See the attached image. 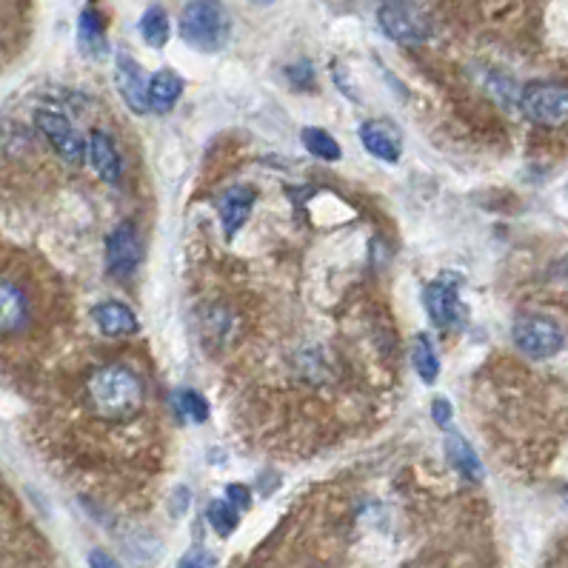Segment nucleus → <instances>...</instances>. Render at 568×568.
Wrapping results in <instances>:
<instances>
[{"mask_svg":"<svg viewBox=\"0 0 568 568\" xmlns=\"http://www.w3.org/2000/svg\"><path fill=\"white\" fill-rule=\"evenodd\" d=\"M143 246H140V232L135 220H123L106 237V266L115 277H129L140 266Z\"/></svg>","mask_w":568,"mask_h":568,"instance_id":"nucleus-7","label":"nucleus"},{"mask_svg":"<svg viewBox=\"0 0 568 568\" xmlns=\"http://www.w3.org/2000/svg\"><path fill=\"white\" fill-rule=\"evenodd\" d=\"M386 3H392V0H386Z\"/></svg>","mask_w":568,"mask_h":568,"instance_id":"nucleus-30","label":"nucleus"},{"mask_svg":"<svg viewBox=\"0 0 568 568\" xmlns=\"http://www.w3.org/2000/svg\"><path fill=\"white\" fill-rule=\"evenodd\" d=\"M443 451H446V460L457 474H463L471 483L483 480V463H480L477 451L469 446V440H463L460 434H449L446 443H443Z\"/></svg>","mask_w":568,"mask_h":568,"instance_id":"nucleus-15","label":"nucleus"},{"mask_svg":"<svg viewBox=\"0 0 568 568\" xmlns=\"http://www.w3.org/2000/svg\"><path fill=\"white\" fill-rule=\"evenodd\" d=\"M511 337H514V346L531 360H549L566 346V334L560 329V323L537 312L520 314L514 320Z\"/></svg>","mask_w":568,"mask_h":568,"instance_id":"nucleus-3","label":"nucleus"},{"mask_svg":"<svg viewBox=\"0 0 568 568\" xmlns=\"http://www.w3.org/2000/svg\"><path fill=\"white\" fill-rule=\"evenodd\" d=\"M115 86H118L123 103L135 115L149 112V80H146L143 66L129 52H118V58H115Z\"/></svg>","mask_w":568,"mask_h":568,"instance_id":"nucleus-9","label":"nucleus"},{"mask_svg":"<svg viewBox=\"0 0 568 568\" xmlns=\"http://www.w3.org/2000/svg\"><path fill=\"white\" fill-rule=\"evenodd\" d=\"M206 520L220 537H229L237 529V523H240V511L235 506H229L226 500H212L209 509H206Z\"/></svg>","mask_w":568,"mask_h":568,"instance_id":"nucleus-21","label":"nucleus"},{"mask_svg":"<svg viewBox=\"0 0 568 568\" xmlns=\"http://www.w3.org/2000/svg\"><path fill=\"white\" fill-rule=\"evenodd\" d=\"M252 3H257V6H272L275 0H252Z\"/></svg>","mask_w":568,"mask_h":568,"instance_id":"nucleus-28","label":"nucleus"},{"mask_svg":"<svg viewBox=\"0 0 568 568\" xmlns=\"http://www.w3.org/2000/svg\"><path fill=\"white\" fill-rule=\"evenodd\" d=\"M557 275H563V277H568V255L560 260V266H557Z\"/></svg>","mask_w":568,"mask_h":568,"instance_id":"nucleus-27","label":"nucleus"},{"mask_svg":"<svg viewBox=\"0 0 568 568\" xmlns=\"http://www.w3.org/2000/svg\"><path fill=\"white\" fill-rule=\"evenodd\" d=\"M177 568H215V560H212V554H206L203 549H192L189 554L180 557Z\"/></svg>","mask_w":568,"mask_h":568,"instance_id":"nucleus-24","label":"nucleus"},{"mask_svg":"<svg viewBox=\"0 0 568 568\" xmlns=\"http://www.w3.org/2000/svg\"><path fill=\"white\" fill-rule=\"evenodd\" d=\"M92 317H95L98 329L106 337H129V334L140 332L135 312L126 303H120V300H103V303H98L92 309Z\"/></svg>","mask_w":568,"mask_h":568,"instance_id":"nucleus-13","label":"nucleus"},{"mask_svg":"<svg viewBox=\"0 0 568 568\" xmlns=\"http://www.w3.org/2000/svg\"><path fill=\"white\" fill-rule=\"evenodd\" d=\"M426 312L431 323L440 329H454L463 320V303H460V280L454 275H440L426 286Z\"/></svg>","mask_w":568,"mask_h":568,"instance_id":"nucleus-8","label":"nucleus"},{"mask_svg":"<svg viewBox=\"0 0 568 568\" xmlns=\"http://www.w3.org/2000/svg\"><path fill=\"white\" fill-rule=\"evenodd\" d=\"M172 35V26H169V15L163 6H149L143 15H140V38L146 40L152 49H163L169 43Z\"/></svg>","mask_w":568,"mask_h":568,"instance_id":"nucleus-18","label":"nucleus"},{"mask_svg":"<svg viewBox=\"0 0 568 568\" xmlns=\"http://www.w3.org/2000/svg\"><path fill=\"white\" fill-rule=\"evenodd\" d=\"M229 506H235L237 511H246L252 506V494L249 489L243 486V483H232V486H226V497H223Z\"/></svg>","mask_w":568,"mask_h":568,"instance_id":"nucleus-23","label":"nucleus"},{"mask_svg":"<svg viewBox=\"0 0 568 568\" xmlns=\"http://www.w3.org/2000/svg\"><path fill=\"white\" fill-rule=\"evenodd\" d=\"M520 109L543 129H563L568 126V86L554 80L529 83L520 95Z\"/></svg>","mask_w":568,"mask_h":568,"instance_id":"nucleus-4","label":"nucleus"},{"mask_svg":"<svg viewBox=\"0 0 568 568\" xmlns=\"http://www.w3.org/2000/svg\"><path fill=\"white\" fill-rule=\"evenodd\" d=\"M86 157H89V163H92V169H95V175L100 180L118 183L120 177H123V160H120L118 146H115V140L109 138L106 132L95 129L89 135V140H86Z\"/></svg>","mask_w":568,"mask_h":568,"instance_id":"nucleus-11","label":"nucleus"},{"mask_svg":"<svg viewBox=\"0 0 568 568\" xmlns=\"http://www.w3.org/2000/svg\"><path fill=\"white\" fill-rule=\"evenodd\" d=\"M180 38L197 52H220L232 38V18L220 0H189L177 20Z\"/></svg>","mask_w":568,"mask_h":568,"instance_id":"nucleus-2","label":"nucleus"},{"mask_svg":"<svg viewBox=\"0 0 568 568\" xmlns=\"http://www.w3.org/2000/svg\"><path fill=\"white\" fill-rule=\"evenodd\" d=\"M89 566L92 568H120L118 563H115V557L112 554H106V551L95 549L92 554H89Z\"/></svg>","mask_w":568,"mask_h":568,"instance_id":"nucleus-26","label":"nucleus"},{"mask_svg":"<svg viewBox=\"0 0 568 568\" xmlns=\"http://www.w3.org/2000/svg\"><path fill=\"white\" fill-rule=\"evenodd\" d=\"M412 363L417 377H420L426 386H431V383L440 377V360H437V352H434V346H431V340L426 334H417V340H414Z\"/></svg>","mask_w":568,"mask_h":568,"instance_id":"nucleus-19","label":"nucleus"},{"mask_svg":"<svg viewBox=\"0 0 568 568\" xmlns=\"http://www.w3.org/2000/svg\"><path fill=\"white\" fill-rule=\"evenodd\" d=\"M35 126L43 138L52 143V149L58 152L63 163L69 166H83L86 160V140L80 138L78 129L72 126V120L66 118L58 109H38Z\"/></svg>","mask_w":568,"mask_h":568,"instance_id":"nucleus-6","label":"nucleus"},{"mask_svg":"<svg viewBox=\"0 0 568 568\" xmlns=\"http://www.w3.org/2000/svg\"><path fill=\"white\" fill-rule=\"evenodd\" d=\"M363 149L383 163H397L403 157V135L389 120H366L360 126Z\"/></svg>","mask_w":568,"mask_h":568,"instance_id":"nucleus-10","label":"nucleus"},{"mask_svg":"<svg viewBox=\"0 0 568 568\" xmlns=\"http://www.w3.org/2000/svg\"><path fill=\"white\" fill-rule=\"evenodd\" d=\"M78 40L80 49L92 58H100L106 52V29H103V18L98 15L95 6H86L80 12V23H78Z\"/></svg>","mask_w":568,"mask_h":568,"instance_id":"nucleus-17","label":"nucleus"},{"mask_svg":"<svg viewBox=\"0 0 568 568\" xmlns=\"http://www.w3.org/2000/svg\"><path fill=\"white\" fill-rule=\"evenodd\" d=\"M175 403L180 417H189V420H195V423H206V420H209V403H206V397L200 392H195V389H183V392H177Z\"/></svg>","mask_w":568,"mask_h":568,"instance_id":"nucleus-22","label":"nucleus"},{"mask_svg":"<svg viewBox=\"0 0 568 568\" xmlns=\"http://www.w3.org/2000/svg\"><path fill=\"white\" fill-rule=\"evenodd\" d=\"M26 314H29V306L23 292L12 280H0V334L18 332L26 323Z\"/></svg>","mask_w":568,"mask_h":568,"instance_id":"nucleus-16","label":"nucleus"},{"mask_svg":"<svg viewBox=\"0 0 568 568\" xmlns=\"http://www.w3.org/2000/svg\"><path fill=\"white\" fill-rule=\"evenodd\" d=\"M566 500H568V491H566Z\"/></svg>","mask_w":568,"mask_h":568,"instance_id":"nucleus-29","label":"nucleus"},{"mask_svg":"<svg viewBox=\"0 0 568 568\" xmlns=\"http://www.w3.org/2000/svg\"><path fill=\"white\" fill-rule=\"evenodd\" d=\"M300 140H303V146L312 152L317 160H326V163H334V160H340V143L334 138L332 132H326V129H317V126H306L303 132H300Z\"/></svg>","mask_w":568,"mask_h":568,"instance_id":"nucleus-20","label":"nucleus"},{"mask_svg":"<svg viewBox=\"0 0 568 568\" xmlns=\"http://www.w3.org/2000/svg\"><path fill=\"white\" fill-rule=\"evenodd\" d=\"M377 23L383 29V35L400 46H417L429 38V20L423 12H417L414 6L403 3V0H392L383 3L377 12Z\"/></svg>","mask_w":568,"mask_h":568,"instance_id":"nucleus-5","label":"nucleus"},{"mask_svg":"<svg viewBox=\"0 0 568 568\" xmlns=\"http://www.w3.org/2000/svg\"><path fill=\"white\" fill-rule=\"evenodd\" d=\"M431 417H434V423L440 426V429H446L451 423V403L446 397H434V403H431Z\"/></svg>","mask_w":568,"mask_h":568,"instance_id":"nucleus-25","label":"nucleus"},{"mask_svg":"<svg viewBox=\"0 0 568 568\" xmlns=\"http://www.w3.org/2000/svg\"><path fill=\"white\" fill-rule=\"evenodd\" d=\"M255 203L257 192L252 186H232L226 195L220 197V223H223L226 237H235L243 229V223L249 220Z\"/></svg>","mask_w":568,"mask_h":568,"instance_id":"nucleus-12","label":"nucleus"},{"mask_svg":"<svg viewBox=\"0 0 568 568\" xmlns=\"http://www.w3.org/2000/svg\"><path fill=\"white\" fill-rule=\"evenodd\" d=\"M183 78L177 75L175 69H160L149 80V109L155 115H166L175 109V103L183 95Z\"/></svg>","mask_w":568,"mask_h":568,"instance_id":"nucleus-14","label":"nucleus"},{"mask_svg":"<svg viewBox=\"0 0 568 568\" xmlns=\"http://www.w3.org/2000/svg\"><path fill=\"white\" fill-rule=\"evenodd\" d=\"M89 406L103 420H126L143 409V383L126 366H103L86 383Z\"/></svg>","mask_w":568,"mask_h":568,"instance_id":"nucleus-1","label":"nucleus"}]
</instances>
